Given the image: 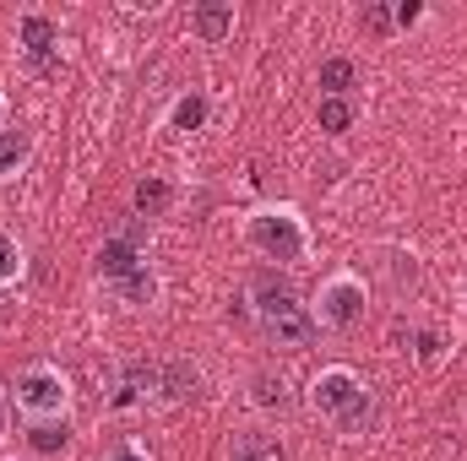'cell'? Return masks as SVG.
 I'll return each instance as SVG.
<instances>
[{"label": "cell", "instance_id": "7a4b0ae2", "mask_svg": "<svg viewBox=\"0 0 467 461\" xmlns=\"http://www.w3.org/2000/svg\"><path fill=\"white\" fill-rule=\"evenodd\" d=\"M305 407H310L321 424H332L343 440H364V435H375V424H380L375 385H369L358 369H348V364L316 369L310 385H305Z\"/></svg>", "mask_w": 467, "mask_h": 461}, {"label": "cell", "instance_id": "3957f363", "mask_svg": "<svg viewBox=\"0 0 467 461\" xmlns=\"http://www.w3.org/2000/svg\"><path fill=\"white\" fill-rule=\"evenodd\" d=\"M239 239L250 255L272 261V266H305L316 255V233H310V218L288 201H266L255 212H244L239 223Z\"/></svg>", "mask_w": 467, "mask_h": 461}, {"label": "cell", "instance_id": "7402d4cb", "mask_svg": "<svg viewBox=\"0 0 467 461\" xmlns=\"http://www.w3.org/2000/svg\"><path fill=\"white\" fill-rule=\"evenodd\" d=\"M5 435H11V391L0 385V446H5Z\"/></svg>", "mask_w": 467, "mask_h": 461}, {"label": "cell", "instance_id": "e0dca14e", "mask_svg": "<svg viewBox=\"0 0 467 461\" xmlns=\"http://www.w3.org/2000/svg\"><path fill=\"white\" fill-rule=\"evenodd\" d=\"M169 196H174V190H169L163 179H141V185H136V212H141V218H158V212L169 207Z\"/></svg>", "mask_w": 467, "mask_h": 461}, {"label": "cell", "instance_id": "277c9868", "mask_svg": "<svg viewBox=\"0 0 467 461\" xmlns=\"http://www.w3.org/2000/svg\"><path fill=\"white\" fill-rule=\"evenodd\" d=\"M71 402H77V391H71V374L60 364H27L11 385V413L22 418V429L71 424Z\"/></svg>", "mask_w": 467, "mask_h": 461}, {"label": "cell", "instance_id": "5b68a950", "mask_svg": "<svg viewBox=\"0 0 467 461\" xmlns=\"http://www.w3.org/2000/svg\"><path fill=\"white\" fill-rule=\"evenodd\" d=\"M310 315H316L321 332H353V326H364V315H369V288H364V277H358V271H332V277H321V288H316V299H310Z\"/></svg>", "mask_w": 467, "mask_h": 461}, {"label": "cell", "instance_id": "8fae6325", "mask_svg": "<svg viewBox=\"0 0 467 461\" xmlns=\"http://www.w3.org/2000/svg\"><path fill=\"white\" fill-rule=\"evenodd\" d=\"M109 293H115L119 304H130V310H152L163 299V277L152 266H136V271H125V277L109 282Z\"/></svg>", "mask_w": 467, "mask_h": 461}, {"label": "cell", "instance_id": "7c38bea8", "mask_svg": "<svg viewBox=\"0 0 467 461\" xmlns=\"http://www.w3.org/2000/svg\"><path fill=\"white\" fill-rule=\"evenodd\" d=\"M136 266H147V250L141 244H130V239H104V250H99V277L104 282H115L125 271H136Z\"/></svg>", "mask_w": 467, "mask_h": 461}, {"label": "cell", "instance_id": "30bf717a", "mask_svg": "<svg viewBox=\"0 0 467 461\" xmlns=\"http://www.w3.org/2000/svg\"><path fill=\"white\" fill-rule=\"evenodd\" d=\"M234 22H239L234 0H202V5H191V33H196L202 44H223V38H234Z\"/></svg>", "mask_w": 467, "mask_h": 461}, {"label": "cell", "instance_id": "44dd1931", "mask_svg": "<svg viewBox=\"0 0 467 461\" xmlns=\"http://www.w3.org/2000/svg\"><path fill=\"white\" fill-rule=\"evenodd\" d=\"M104 461H158V456H152V451H147L141 440H115V446H109V456H104Z\"/></svg>", "mask_w": 467, "mask_h": 461}, {"label": "cell", "instance_id": "ba28073f", "mask_svg": "<svg viewBox=\"0 0 467 461\" xmlns=\"http://www.w3.org/2000/svg\"><path fill=\"white\" fill-rule=\"evenodd\" d=\"M16 44H22V55L44 71L49 60H55V49H60V27L49 22V16H38V11H27L22 22H16Z\"/></svg>", "mask_w": 467, "mask_h": 461}, {"label": "cell", "instance_id": "cb8c5ba5", "mask_svg": "<svg viewBox=\"0 0 467 461\" xmlns=\"http://www.w3.org/2000/svg\"><path fill=\"white\" fill-rule=\"evenodd\" d=\"M0 125H5V93H0Z\"/></svg>", "mask_w": 467, "mask_h": 461}, {"label": "cell", "instance_id": "8992f818", "mask_svg": "<svg viewBox=\"0 0 467 461\" xmlns=\"http://www.w3.org/2000/svg\"><path fill=\"white\" fill-rule=\"evenodd\" d=\"M196 391H202V369L191 358H163L158 364V385H152V402L158 407H185Z\"/></svg>", "mask_w": 467, "mask_h": 461}, {"label": "cell", "instance_id": "9a60e30c", "mask_svg": "<svg viewBox=\"0 0 467 461\" xmlns=\"http://www.w3.org/2000/svg\"><path fill=\"white\" fill-rule=\"evenodd\" d=\"M163 125H169V130H202V125H207V98H202V93H180V98L169 104Z\"/></svg>", "mask_w": 467, "mask_h": 461}, {"label": "cell", "instance_id": "2e32d148", "mask_svg": "<svg viewBox=\"0 0 467 461\" xmlns=\"http://www.w3.org/2000/svg\"><path fill=\"white\" fill-rule=\"evenodd\" d=\"M27 277V250L11 229H0V288H16Z\"/></svg>", "mask_w": 467, "mask_h": 461}, {"label": "cell", "instance_id": "603a6c76", "mask_svg": "<svg viewBox=\"0 0 467 461\" xmlns=\"http://www.w3.org/2000/svg\"><path fill=\"white\" fill-rule=\"evenodd\" d=\"M391 16H397V27H413V22H419V16H424V5H397V11H391Z\"/></svg>", "mask_w": 467, "mask_h": 461}, {"label": "cell", "instance_id": "5bb4252c", "mask_svg": "<svg viewBox=\"0 0 467 461\" xmlns=\"http://www.w3.org/2000/svg\"><path fill=\"white\" fill-rule=\"evenodd\" d=\"M321 98H348L353 87H358V66H353L348 55H332V60H321Z\"/></svg>", "mask_w": 467, "mask_h": 461}, {"label": "cell", "instance_id": "ac0fdd59", "mask_svg": "<svg viewBox=\"0 0 467 461\" xmlns=\"http://www.w3.org/2000/svg\"><path fill=\"white\" fill-rule=\"evenodd\" d=\"M66 440H71V424H33V429H27V446H33V451H44V456H49V451H60Z\"/></svg>", "mask_w": 467, "mask_h": 461}, {"label": "cell", "instance_id": "52a82bcc", "mask_svg": "<svg viewBox=\"0 0 467 461\" xmlns=\"http://www.w3.org/2000/svg\"><path fill=\"white\" fill-rule=\"evenodd\" d=\"M294 385H288V374L283 369H255L250 374V407L261 413V418H288L294 413Z\"/></svg>", "mask_w": 467, "mask_h": 461}, {"label": "cell", "instance_id": "9c48e42d", "mask_svg": "<svg viewBox=\"0 0 467 461\" xmlns=\"http://www.w3.org/2000/svg\"><path fill=\"white\" fill-rule=\"evenodd\" d=\"M33 152H38V136L27 125H0V185H11L16 174H27Z\"/></svg>", "mask_w": 467, "mask_h": 461}, {"label": "cell", "instance_id": "ffe728a7", "mask_svg": "<svg viewBox=\"0 0 467 461\" xmlns=\"http://www.w3.org/2000/svg\"><path fill=\"white\" fill-rule=\"evenodd\" d=\"M364 27H369L375 38H386V33L397 27V16H391V5H364Z\"/></svg>", "mask_w": 467, "mask_h": 461}, {"label": "cell", "instance_id": "6da1fadb", "mask_svg": "<svg viewBox=\"0 0 467 461\" xmlns=\"http://www.w3.org/2000/svg\"><path fill=\"white\" fill-rule=\"evenodd\" d=\"M244 304H250V321H255V332H261L266 343L288 347V353H305V347H316V337H321V326H316L310 304L299 299L294 277H283L277 266L250 277V288H244Z\"/></svg>", "mask_w": 467, "mask_h": 461}, {"label": "cell", "instance_id": "4fadbf2b", "mask_svg": "<svg viewBox=\"0 0 467 461\" xmlns=\"http://www.w3.org/2000/svg\"><path fill=\"white\" fill-rule=\"evenodd\" d=\"M229 461H283V440L266 429H239L229 440Z\"/></svg>", "mask_w": 467, "mask_h": 461}, {"label": "cell", "instance_id": "d6986e66", "mask_svg": "<svg viewBox=\"0 0 467 461\" xmlns=\"http://www.w3.org/2000/svg\"><path fill=\"white\" fill-rule=\"evenodd\" d=\"M316 115H321V130L343 136V130L353 125V104H348V98H321V109H316Z\"/></svg>", "mask_w": 467, "mask_h": 461}]
</instances>
